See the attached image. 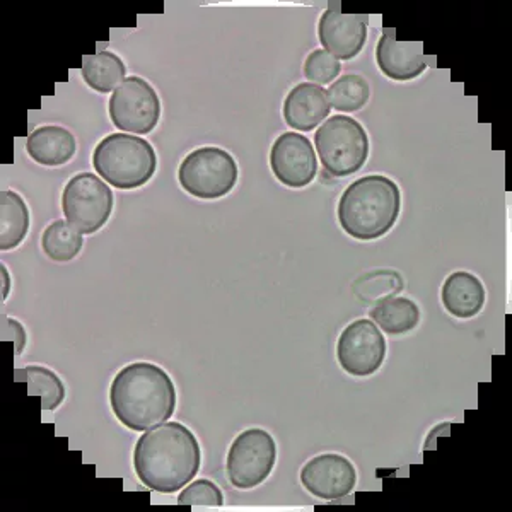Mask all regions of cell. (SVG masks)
Returning a JSON list of instances; mask_svg holds the SVG:
<instances>
[{
	"instance_id": "cell-1",
	"label": "cell",
	"mask_w": 512,
	"mask_h": 512,
	"mask_svg": "<svg viewBox=\"0 0 512 512\" xmlns=\"http://www.w3.org/2000/svg\"><path fill=\"white\" fill-rule=\"evenodd\" d=\"M202 449L197 437L180 422H164L140 436L134 449V468L147 489L175 494L197 477Z\"/></svg>"
},
{
	"instance_id": "cell-2",
	"label": "cell",
	"mask_w": 512,
	"mask_h": 512,
	"mask_svg": "<svg viewBox=\"0 0 512 512\" xmlns=\"http://www.w3.org/2000/svg\"><path fill=\"white\" fill-rule=\"evenodd\" d=\"M110 403L120 424L130 431L146 432L175 414V383L163 367L134 362L113 379Z\"/></svg>"
},
{
	"instance_id": "cell-3",
	"label": "cell",
	"mask_w": 512,
	"mask_h": 512,
	"mask_svg": "<svg viewBox=\"0 0 512 512\" xmlns=\"http://www.w3.org/2000/svg\"><path fill=\"white\" fill-rule=\"evenodd\" d=\"M402 210V193L388 176L369 175L347 187L338 202V222L359 241L390 233Z\"/></svg>"
},
{
	"instance_id": "cell-4",
	"label": "cell",
	"mask_w": 512,
	"mask_h": 512,
	"mask_svg": "<svg viewBox=\"0 0 512 512\" xmlns=\"http://www.w3.org/2000/svg\"><path fill=\"white\" fill-rule=\"evenodd\" d=\"M93 166L111 187L135 190L151 181L158 156L151 142L139 135L111 134L94 149Z\"/></svg>"
},
{
	"instance_id": "cell-5",
	"label": "cell",
	"mask_w": 512,
	"mask_h": 512,
	"mask_svg": "<svg viewBox=\"0 0 512 512\" xmlns=\"http://www.w3.org/2000/svg\"><path fill=\"white\" fill-rule=\"evenodd\" d=\"M315 147L328 175H355L369 158V137L361 123L345 115L328 118L315 134Z\"/></svg>"
},
{
	"instance_id": "cell-6",
	"label": "cell",
	"mask_w": 512,
	"mask_h": 512,
	"mask_svg": "<svg viewBox=\"0 0 512 512\" xmlns=\"http://www.w3.org/2000/svg\"><path fill=\"white\" fill-rule=\"evenodd\" d=\"M238 176L236 159L221 147H198L178 169L181 188L202 200L226 197L236 187Z\"/></svg>"
},
{
	"instance_id": "cell-7",
	"label": "cell",
	"mask_w": 512,
	"mask_h": 512,
	"mask_svg": "<svg viewBox=\"0 0 512 512\" xmlns=\"http://www.w3.org/2000/svg\"><path fill=\"white\" fill-rule=\"evenodd\" d=\"M113 192L93 173L72 176L62 193V210L70 226L81 234L98 233L113 212Z\"/></svg>"
},
{
	"instance_id": "cell-8",
	"label": "cell",
	"mask_w": 512,
	"mask_h": 512,
	"mask_svg": "<svg viewBox=\"0 0 512 512\" xmlns=\"http://www.w3.org/2000/svg\"><path fill=\"white\" fill-rule=\"evenodd\" d=\"M277 444L263 429L239 434L227 453V477L236 489L250 490L265 482L274 472Z\"/></svg>"
},
{
	"instance_id": "cell-9",
	"label": "cell",
	"mask_w": 512,
	"mask_h": 512,
	"mask_svg": "<svg viewBox=\"0 0 512 512\" xmlns=\"http://www.w3.org/2000/svg\"><path fill=\"white\" fill-rule=\"evenodd\" d=\"M110 118L128 134H151L161 120V99L156 89L139 76L127 77L111 94Z\"/></svg>"
},
{
	"instance_id": "cell-10",
	"label": "cell",
	"mask_w": 512,
	"mask_h": 512,
	"mask_svg": "<svg viewBox=\"0 0 512 512\" xmlns=\"http://www.w3.org/2000/svg\"><path fill=\"white\" fill-rule=\"evenodd\" d=\"M384 357L386 340L374 321L366 318L352 321L338 338V364L350 376L366 378L378 373Z\"/></svg>"
},
{
	"instance_id": "cell-11",
	"label": "cell",
	"mask_w": 512,
	"mask_h": 512,
	"mask_svg": "<svg viewBox=\"0 0 512 512\" xmlns=\"http://www.w3.org/2000/svg\"><path fill=\"white\" fill-rule=\"evenodd\" d=\"M270 168L284 187H308L318 175L315 147L306 135L297 132L279 135L270 149Z\"/></svg>"
},
{
	"instance_id": "cell-12",
	"label": "cell",
	"mask_w": 512,
	"mask_h": 512,
	"mask_svg": "<svg viewBox=\"0 0 512 512\" xmlns=\"http://www.w3.org/2000/svg\"><path fill=\"white\" fill-rule=\"evenodd\" d=\"M367 24L366 14H345L338 2H330L318 24L323 50L337 60L355 59L366 45Z\"/></svg>"
},
{
	"instance_id": "cell-13",
	"label": "cell",
	"mask_w": 512,
	"mask_h": 512,
	"mask_svg": "<svg viewBox=\"0 0 512 512\" xmlns=\"http://www.w3.org/2000/svg\"><path fill=\"white\" fill-rule=\"evenodd\" d=\"M301 483L309 494L325 501H337L352 494L357 483V472L352 461L342 454H320L304 465Z\"/></svg>"
},
{
	"instance_id": "cell-14",
	"label": "cell",
	"mask_w": 512,
	"mask_h": 512,
	"mask_svg": "<svg viewBox=\"0 0 512 512\" xmlns=\"http://www.w3.org/2000/svg\"><path fill=\"white\" fill-rule=\"evenodd\" d=\"M376 62L384 76L393 81H412L429 67L420 41H398L396 31L384 28L376 47Z\"/></svg>"
},
{
	"instance_id": "cell-15",
	"label": "cell",
	"mask_w": 512,
	"mask_h": 512,
	"mask_svg": "<svg viewBox=\"0 0 512 512\" xmlns=\"http://www.w3.org/2000/svg\"><path fill=\"white\" fill-rule=\"evenodd\" d=\"M325 89L313 82H301L284 101V120L297 132H311L330 115Z\"/></svg>"
},
{
	"instance_id": "cell-16",
	"label": "cell",
	"mask_w": 512,
	"mask_h": 512,
	"mask_svg": "<svg viewBox=\"0 0 512 512\" xmlns=\"http://www.w3.org/2000/svg\"><path fill=\"white\" fill-rule=\"evenodd\" d=\"M30 158L41 166H62L76 156V137L59 125H45L31 132L26 140Z\"/></svg>"
},
{
	"instance_id": "cell-17",
	"label": "cell",
	"mask_w": 512,
	"mask_h": 512,
	"mask_svg": "<svg viewBox=\"0 0 512 512\" xmlns=\"http://www.w3.org/2000/svg\"><path fill=\"white\" fill-rule=\"evenodd\" d=\"M485 287L477 275L470 272H454L444 282L441 299L449 315L460 320H468L477 316L485 304Z\"/></svg>"
},
{
	"instance_id": "cell-18",
	"label": "cell",
	"mask_w": 512,
	"mask_h": 512,
	"mask_svg": "<svg viewBox=\"0 0 512 512\" xmlns=\"http://www.w3.org/2000/svg\"><path fill=\"white\" fill-rule=\"evenodd\" d=\"M30 231V209L19 193L4 190L0 197V248L14 250Z\"/></svg>"
},
{
	"instance_id": "cell-19",
	"label": "cell",
	"mask_w": 512,
	"mask_h": 512,
	"mask_svg": "<svg viewBox=\"0 0 512 512\" xmlns=\"http://www.w3.org/2000/svg\"><path fill=\"white\" fill-rule=\"evenodd\" d=\"M81 74L89 88L96 93L106 94L127 79V65L117 53L103 50L82 59Z\"/></svg>"
},
{
	"instance_id": "cell-20",
	"label": "cell",
	"mask_w": 512,
	"mask_h": 512,
	"mask_svg": "<svg viewBox=\"0 0 512 512\" xmlns=\"http://www.w3.org/2000/svg\"><path fill=\"white\" fill-rule=\"evenodd\" d=\"M371 320L388 335L412 332L420 323V309L408 297H388L369 311Z\"/></svg>"
},
{
	"instance_id": "cell-21",
	"label": "cell",
	"mask_w": 512,
	"mask_h": 512,
	"mask_svg": "<svg viewBox=\"0 0 512 512\" xmlns=\"http://www.w3.org/2000/svg\"><path fill=\"white\" fill-rule=\"evenodd\" d=\"M19 383H26L28 395L40 396L43 410H57L65 400V386L59 374L43 366H28L14 371Z\"/></svg>"
},
{
	"instance_id": "cell-22",
	"label": "cell",
	"mask_w": 512,
	"mask_h": 512,
	"mask_svg": "<svg viewBox=\"0 0 512 512\" xmlns=\"http://www.w3.org/2000/svg\"><path fill=\"white\" fill-rule=\"evenodd\" d=\"M84 246L82 234L69 222L55 221L43 231L41 248L53 262H70L81 253Z\"/></svg>"
},
{
	"instance_id": "cell-23",
	"label": "cell",
	"mask_w": 512,
	"mask_h": 512,
	"mask_svg": "<svg viewBox=\"0 0 512 512\" xmlns=\"http://www.w3.org/2000/svg\"><path fill=\"white\" fill-rule=\"evenodd\" d=\"M326 96L330 106L335 110L352 113L367 105L371 88H369V82L359 74H347L332 82V86L326 91Z\"/></svg>"
},
{
	"instance_id": "cell-24",
	"label": "cell",
	"mask_w": 512,
	"mask_h": 512,
	"mask_svg": "<svg viewBox=\"0 0 512 512\" xmlns=\"http://www.w3.org/2000/svg\"><path fill=\"white\" fill-rule=\"evenodd\" d=\"M224 495L216 483L210 480H197L190 483L187 489L178 495V506L190 507H221Z\"/></svg>"
},
{
	"instance_id": "cell-25",
	"label": "cell",
	"mask_w": 512,
	"mask_h": 512,
	"mask_svg": "<svg viewBox=\"0 0 512 512\" xmlns=\"http://www.w3.org/2000/svg\"><path fill=\"white\" fill-rule=\"evenodd\" d=\"M342 70V65L325 50H315L304 62V76L316 84H332Z\"/></svg>"
},
{
	"instance_id": "cell-26",
	"label": "cell",
	"mask_w": 512,
	"mask_h": 512,
	"mask_svg": "<svg viewBox=\"0 0 512 512\" xmlns=\"http://www.w3.org/2000/svg\"><path fill=\"white\" fill-rule=\"evenodd\" d=\"M2 340H12L14 354L19 355L26 347V330L24 326L14 318H2Z\"/></svg>"
},
{
	"instance_id": "cell-27",
	"label": "cell",
	"mask_w": 512,
	"mask_h": 512,
	"mask_svg": "<svg viewBox=\"0 0 512 512\" xmlns=\"http://www.w3.org/2000/svg\"><path fill=\"white\" fill-rule=\"evenodd\" d=\"M9 289H11V279H9V272H7V268L2 265V299H7Z\"/></svg>"
}]
</instances>
